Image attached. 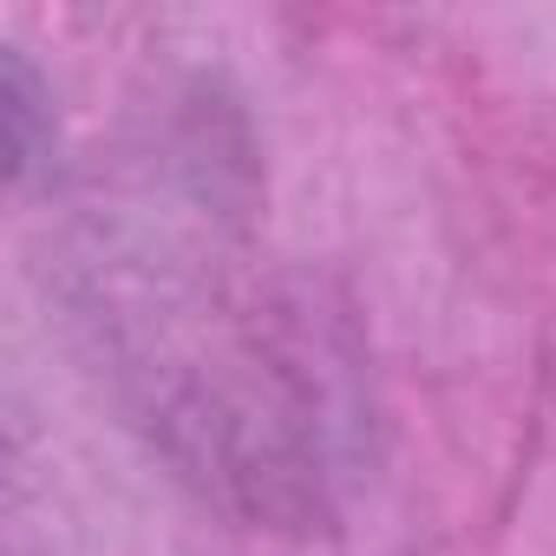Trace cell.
Segmentation results:
<instances>
[{
	"label": "cell",
	"instance_id": "1",
	"mask_svg": "<svg viewBox=\"0 0 556 556\" xmlns=\"http://www.w3.org/2000/svg\"><path fill=\"white\" fill-rule=\"evenodd\" d=\"M0 118H8V164L14 177H27L40 157V79L27 73L21 53L0 60Z\"/></svg>",
	"mask_w": 556,
	"mask_h": 556
}]
</instances>
